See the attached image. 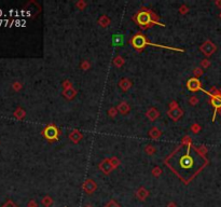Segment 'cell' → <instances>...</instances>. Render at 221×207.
Segmentation results:
<instances>
[{
  "label": "cell",
  "instance_id": "cell-1",
  "mask_svg": "<svg viewBox=\"0 0 221 207\" xmlns=\"http://www.w3.org/2000/svg\"><path fill=\"white\" fill-rule=\"evenodd\" d=\"M194 165H195L194 158L190 154V148H189L187 153L179 159V167L182 170H184V172H188V170L191 172L192 168L194 167Z\"/></svg>",
  "mask_w": 221,
  "mask_h": 207
},
{
  "label": "cell",
  "instance_id": "cell-2",
  "mask_svg": "<svg viewBox=\"0 0 221 207\" xmlns=\"http://www.w3.org/2000/svg\"><path fill=\"white\" fill-rule=\"evenodd\" d=\"M44 136L48 139H56V137H57V128L53 125H49L44 130Z\"/></svg>",
  "mask_w": 221,
  "mask_h": 207
},
{
  "label": "cell",
  "instance_id": "cell-3",
  "mask_svg": "<svg viewBox=\"0 0 221 207\" xmlns=\"http://www.w3.org/2000/svg\"><path fill=\"white\" fill-rule=\"evenodd\" d=\"M145 44H147V41L142 36H136L133 39V45L135 46L136 49H142Z\"/></svg>",
  "mask_w": 221,
  "mask_h": 207
},
{
  "label": "cell",
  "instance_id": "cell-4",
  "mask_svg": "<svg viewBox=\"0 0 221 207\" xmlns=\"http://www.w3.org/2000/svg\"><path fill=\"white\" fill-rule=\"evenodd\" d=\"M149 22H150V18H149V15L146 12H140V13L138 14V23H139L140 25H146L148 24Z\"/></svg>",
  "mask_w": 221,
  "mask_h": 207
},
{
  "label": "cell",
  "instance_id": "cell-5",
  "mask_svg": "<svg viewBox=\"0 0 221 207\" xmlns=\"http://www.w3.org/2000/svg\"><path fill=\"white\" fill-rule=\"evenodd\" d=\"M188 88L191 91H196V90H199V88H201L200 81L196 79H191L190 81L188 82Z\"/></svg>",
  "mask_w": 221,
  "mask_h": 207
},
{
  "label": "cell",
  "instance_id": "cell-6",
  "mask_svg": "<svg viewBox=\"0 0 221 207\" xmlns=\"http://www.w3.org/2000/svg\"><path fill=\"white\" fill-rule=\"evenodd\" d=\"M83 189H84V191L87 192V193H92L93 191H95L96 186L94 182H92V180H87L85 183H84Z\"/></svg>",
  "mask_w": 221,
  "mask_h": 207
},
{
  "label": "cell",
  "instance_id": "cell-7",
  "mask_svg": "<svg viewBox=\"0 0 221 207\" xmlns=\"http://www.w3.org/2000/svg\"><path fill=\"white\" fill-rule=\"evenodd\" d=\"M211 103H212V106L215 107V115H214V120H215V115H216L217 110H218V108H220L221 107V96L212 97Z\"/></svg>",
  "mask_w": 221,
  "mask_h": 207
},
{
  "label": "cell",
  "instance_id": "cell-8",
  "mask_svg": "<svg viewBox=\"0 0 221 207\" xmlns=\"http://www.w3.org/2000/svg\"><path fill=\"white\" fill-rule=\"evenodd\" d=\"M113 45H122L123 44V36L122 35H115L112 38Z\"/></svg>",
  "mask_w": 221,
  "mask_h": 207
},
{
  "label": "cell",
  "instance_id": "cell-9",
  "mask_svg": "<svg viewBox=\"0 0 221 207\" xmlns=\"http://www.w3.org/2000/svg\"><path fill=\"white\" fill-rule=\"evenodd\" d=\"M137 196H138V198H139V200L144 201L145 198L148 196V191L142 188V189H139V191L137 192Z\"/></svg>",
  "mask_w": 221,
  "mask_h": 207
},
{
  "label": "cell",
  "instance_id": "cell-10",
  "mask_svg": "<svg viewBox=\"0 0 221 207\" xmlns=\"http://www.w3.org/2000/svg\"><path fill=\"white\" fill-rule=\"evenodd\" d=\"M52 203H53V201H52V198L50 197V196H45V197L42 200V204H43L44 206H47V207H49Z\"/></svg>",
  "mask_w": 221,
  "mask_h": 207
},
{
  "label": "cell",
  "instance_id": "cell-11",
  "mask_svg": "<svg viewBox=\"0 0 221 207\" xmlns=\"http://www.w3.org/2000/svg\"><path fill=\"white\" fill-rule=\"evenodd\" d=\"M105 207H120V206L114 202V201H111V202H109Z\"/></svg>",
  "mask_w": 221,
  "mask_h": 207
},
{
  "label": "cell",
  "instance_id": "cell-12",
  "mask_svg": "<svg viewBox=\"0 0 221 207\" xmlns=\"http://www.w3.org/2000/svg\"><path fill=\"white\" fill-rule=\"evenodd\" d=\"M3 207H16V206H14V205H13V203L9 202V203H7V204H6Z\"/></svg>",
  "mask_w": 221,
  "mask_h": 207
},
{
  "label": "cell",
  "instance_id": "cell-13",
  "mask_svg": "<svg viewBox=\"0 0 221 207\" xmlns=\"http://www.w3.org/2000/svg\"><path fill=\"white\" fill-rule=\"evenodd\" d=\"M29 207H37V206H36V204H35V203H33V202H31L30 204H29Z\"/></svg>",
  "mask_w": 221,
  "mask_h": 207
},
{
  "label": "cell",
  "instance_id": "cell-14",
  "mask_svg": "<svg viewBox=\"0 0 221 207\" xmlns=\"http://www.w3.org/2000/svg\"><path fill=\"white\" fill-rule=\"evenodd\" d=\"M168 207H176V206H175L174 203H170V204H168Z\"/></svg>",
  "mask_w": 221,
  "mask_h": 207
},
{
  "label": "cell",
  "instance_id": "cell-15",
  "mask_svg": "<svg viewBox=\"0 0 221 207\" xmlns=\"http://www.w3.org/2000/svg\"><path fill=\"white\" fill-rule=\"evenodd\" d=\"M84 207H92L91 205H86V206H84Z\"/></svg>",
  "mask_w": 221,
  "mask_h": 207
}]
</instances>
